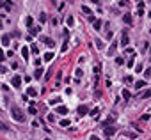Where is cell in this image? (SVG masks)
Returning a JSON list of instances; mask_svg holds the SVG:
<instances>
[{"mask_svg":"<svg viewBox=\"0 0 151 140\" xmlns=\"http://www.w3.org/2000/svg\"><path fill=\"white\" fill-rule=\"evenodd\" d=\"M116 64H117V66L124 64V58H123V57H116Z\"/></svg>","mask_w":151,"mask_h":140,"instance_id":"22","label":"cell"},{"mask_svg":"<svg viewBox=\"0 0 151 140\" xmlns=\"http://www.w3.org/2000/svg\"><path fill=\"white\" fill-rule=\"evenodd\" d=\"M2 27H4V25H2V20H0V28H2Z\"/></svg>","mask_w":151,"mask_h":140,"instance_id":"40","label":"cell"},{"mask_svg":"<svg viewBox=\"0 0 151 140\" xmlns=\"http://www.w3.org/2000/svg\"><path fill=\"white\" fill-rule=\"evenodd\" d=\"M11 84H13V87L20 89V85H22V76H20V74H14L13 80H11Z\"/></svg>","mask_w":151,"mask_h":140,"instance_id":"2","label":"cell"},{"mask_svg":"<svg viewBox=\"0 0 151 140\" xmlns=\"http://www.w3.org/2000/svg\"><path fill=\"white\" fill-rule=\"evenodd\" d=\"M2 60H6V53H4L2 50H0V62H2Z\"/></svg>","mask_w":151,"mask_h":140,"instance_id":"33","label":"cell"},{"mask_svg":"<svg viewBox=\"0 0 151 140\" xmlns=\"http://www.w3.org/2000/svg\"><path fill=\"white\" fill-rule=\"evenodd\" d=\"M82 73H84V71H82V69L78 68L77 71H75V78H80V76H82Z\"/></svg>","mask_w":151,"mask_h":140,"instance_id":"27","label":"cell"},{"mask_svg":"<svg viewBox=\"0 0 151 140\" xmlns=\"http://www.w3.org/2000/svg\"><path fill=\"white\" fill-rule=\"evenodd\" d=\"M116 50H117V43L114 41V43L110 44V48H108V52H107V55H108V57H114V53H116Z\"/></svg>","mask_w":151,"mask_h":140,"instance_id":"6","label":"cell"},{"mask_svg":"<svg viewBox=\"0 0 151 140\" xmlns=\"http://www.w3.org/2000/svg\"><path fill=\"white\" fill-rule=\"evenodd\" d=\"M41 41L48 46V48H53L55 46V43H53V39H50V37H41Z\"/></svg>","mask_w":151,"mask_h":140,"instance_id":"7","label":"cell"},{"mask_svg":"<svg viewBox=\"0 0 151 140\" xmlns=\"http://www.w3.org/2000/svg\"><path fill=\"white\" fill-rule=\"evenodd\" d=\"M34 76H36V78H41V76H43V69H41V68H37V69L34 71Z\"/></svg>","mask_w":151,"mask_h":140,"instance_id":"16","label":"cell"},{"mask_svg":"<svg viewBox=\"0 0 151 140\" xmlns=\"http://www.w3.org/2000/svg\"><path fill=\"white\" fill-rule=\"evenodd\" d=\"M149 96H151V89H147V90L142 92V98H149Z\"/></svg>","mask_w":151,"mask_h":140,"instance_id":"30","label":"cell"},{"mask_svg":"<svg viewBox=\"0 0 151 140\" xmlns=\"http://www.w3.org/2000/svg\"><path fill=\"white\" fill-rule=\"evenodd\" d=\"M57 114L64 115V114H68V108H66V106H59V108H57Z\"/></svg>","mask_w":151,"mask_h":140,"instance_id":"19","label":"cell"},{"mask_svg":"<svg viewBox=\"0 0 151 140\" xmlns=\"http://www.w3.org/2000/svg\"><path fill=\"white\" fill-rule=\"evenodd\" d=\"M91 2H94V4H98V2H100V0H91Z\"/></svg>","mask_w":151,"mask_h":140,"instance_id":"39","label":"cell"},{"mask_svg":"<svg viewBox=\"0 0 151 140\" xmlns=\"http://www.w3.org/2000/svg\"><path fill=\"white\" fill-rule=\"evenodd\" d=\"M39 30H41L39 27H30V34H32V36H37V34H39Z\"/></svg>","mask_w":151,"mask_h":140,"instance_id":"17","label":"cell"},{"mask_svg":"<svg viewBox=\"0 0 151 140\" xmlns=\"http://www.w3.org/2000/svg\"><path fill=\"white\" fill-rule=\"evenodd\" d=\"M59 101H61V99H59V98H55V99H50L48 103H50V105H55V103H59Z\"/></svg>","mask_w":151,"mask_h":140,"instance_id":"32","label":"cell"},{"mask_svg":"<svg viewBox=\"0 0 151 140\" xmlns=\"http://www.w3.org/2000/svg\"><path fill=\"white\" fill-rule=\"evenodd\" d=\"M0 130H2V131H7V130H9V126H7V124H4L2 121H0Z\"/></svg>","mask_w":151,"mask_h":140,"instance_id":"26","label":"cell"},{"mask_svg":"<svg viewBox=\"0 0 151 140\" xmlns=\"http://www.w3.org/2000/svg\"><path fill=\"white\" fill-rule=\"evenodd\" d=\"M46 20H48L46 12H39V22H41V23H46Z\"/></svg>","mask_w":151,"mask_h":140,"instance_id":"14","label":"cell"},{"mask_svg":"<svg viewBox=\"0 0 151 140\" xmlns=\"http://www.w3.org/2000/svg\"><path fill=\"white\" fill-rule=\"evenodd\" d=\"M66 22H68V25L71 27V25L75 23V18H73V16H68V20H66Z\"/></svg>","mask_w":151,"mask_h":140,"instance_id":"25","label":"cell"},{"mask_svg":"<svg viewBox=\"0 0 151 140\" xmlns=\"http://www.w3.org/2000/svg\"><path fill=\"white\" fill-rule=\"evenodd\" d=\"M69 124H71V122L68 121V119H62V121H61V126H64V128H68Z\"/></svg>","mask_w":151,"mask_h":140,"instance_id":"23","label":"cell"},{"mask_svg":"<svg viewBox=\"0 0 151 140\" xmlns=\"http://www.w3.org/2000/svg\"><path fill=\"white\" fill-rule=\"evenodd\" d=\"M29 112H30V114L34 115V114H36V106H34V105H30V108H29Z\"/></svg>","mask_w":151,"mask_h":140,"instance_id":"34","label":"cell"},{"mask_svg":"<svg viewBox=\"0 0 151 140\" xmlns=\"http://www.w3.org/2000/svg\"><path fill=\"white\" fill-rule=\"evenodd\" d=\"M52 58H53V53H52V52H46V53H45V62H50Z\"/></svg>","mask_w":151,"mask_h":140,"instance_id":"15","label":"cell"},{"mask_svg":"<svg viewBox=\"0 0 151 140\" xmlns=\"http://www.w3.org/2000/svg\"><path fill=\"white\" fill-rule=\"evenodd\" d=\"M9 41H11V37H9L7 34H6V36H2V44H4V46H9V44H11Z\"/></svg>","mask_w":151,"mask_h":140,"instance_id":"10","label":"cell"},{"mask_svg":"<svg viewBox=\"0 0 151 140\" xmlns=\"http://www.w3.org/2000/svg\"><path fill=\"white\" fill-rule=\"evenodd\" d=\"M91 140H100V138H98L96 135H91Z\"/></svg>","mask_w":151,"mask_h":140,"instance_id":"38","label":"cell"},{"mask_svg":"<svg viewBox=\"0 0 151 140\" xmlns=\"http://www.w3.org/2000/svg\"><path fill=\"white\" fill-rule=\"evenodd\" d=\"M22 55H23V58L27 60V58H29V48H22Z\"/></svg>","mask_w":151,"mask_h":140,"instance_id":"20","label":"cell"},{"mask_svg":"<svg viewBox=\"0 0 151 140\" xmlns=\"http://www.w3.org/2000/svg\"><path fill=\"white\" fill-rule=\"evenodd\" d=\"M103 131H105V135H107V136H110V135H114V133H116V128L112 126V124H108V126H103Z\"/></svg>","mask_w":151,"mask_h":140,"instance_id":"5","label":"cell"},{"mask_svg":"<svg viewBox=\"0 0 151 140\" xmlns=\"http://www.w3.org/2000/svg\"><path fill=\"white\" fill-rule=\"evenodd\" d=\"M2 73H6V68H4L2 64H0V74H2Z\"/></svg>","mask_w":151,"mask_h":140,"instance_id":"37","label":"cell"},{"mask_svg":"<svg viewBox=\"0 0 151 140\" xmlns=\"http://www.w3.org/2000/svg\"><path fill=\"white\" fill-rule=\"evenodd\" d=\"M135 69H137V73H140V71H142V64H137V68H135Z\"/></svg>","mask_w":151,"mask_h":140,"instance_id":"36","label":"cell"},{"mask_svg":"<svg viewBox=\"0 0 151 140\" xmlns=\"http://www.w3.org/2000/svg\"><path fill=\"white\" fill-rule=\"evenodd\" d=\"M27 94L32 96V98H36V96H37V90H36L34 87H29V89H27Z\"/></svg>","mask_w":151,"mask_h":140,"instance_id":"11","label":"cell"},{"mask_svg":"<svg viewBox=\"0 0 151 140\" xmlns=\"http://www.w3.org/2000/svg\"><path fill=\"white\" fill-rule=\"evenodd\" d=\"M0 7L6 9V11H11L13 9V2L11 0H0Z\"/></svg>","mask_w":151,"mask_h":140,"instance_id":"4","label":"cell"},{"mask_svg":"<svg viewBox=\"0 0 151 140\" xmlns=\"http://www.w3.org/2000/svg\"><path fill=\"white\" fill-rule=\"evenodd\" d=\"M46 140H52V138H46Z\"/></svg>","mask_w":151,"mask_h":140,"instance_id":"41","label":"cell"},{"mask_svg":"<svg viewBox=\"0 0 151 140\" xmlns=\"http://www.w3.org/2000/svg\"><path fill=\"white\" fill-rule=\"evenodd\" d=\"M77 112H78V114H80V115H85V114H87V112H89V108H87V106H85V105H80V106H78V110H77Z\"/></svg>","mask_w":151,"mask_h":140,"instance_id":"9","label":"cell"},{"mask_svg":"<svg viewBox=\"0 0 151 140\" xmlns=\"http://www.w3.org/2000/svg\"><path fill=\"white\" fill-rule=\"evenodd\" d=\"M144 76H146V78H149V76H151V69H147V71H144Z\"/></svg>","mask_w":151,"mask_h":140,"instance_id":"35","label":"cell"},{"mask_svg":"<svg viewBox=\"0 0 151 140\" xmlns=\"http://www.w3.org/2000/svg\"><path fill=\"white\" fill-rule=\"evenodd\" d=\"M146 85V82H142V80H140V82H135V89H142Z\"/></svg>","mask_w":151,"mask_h":140,"instance_id":"21","label":"cell"},{"mask_svg":"<svg viewBox=\"0 0 151 140\" xmlns=\"http://www.w3.org/2000/svg\"><path fill=\"white\" fill-rule=\"evenodd\" d=\"M11 114H13V119H14L16 122H23V121H25V114L18 108V106H13V108H11Z\"/></svg>","mask_w":151,"mask_h":140,"instance_id":"1","label":"cell"},{"mask_svg":"<svg viewBox=\"0 0 151 140\" xmlns=\"http://www.w3.org/2000/svg\"><path fill=\"white\" fill-rule=\"evenodd\" d=\"M130 44V37H128V34H126V30H123V34H121V46H128Z\"/></svg>","mask_w":151,"mask_h":140,"instance_id":"3","label":"cell"},{"mask_svg":"<svg viewBox=\"0 0 151 140\" xmlns=\"http://www.w3.org/2000/svg\"><path fill=\"white\" fill-rule=\"evenodd\" d=\"M94 43H96V46H98V48H100V50H101V48H103V43H101V41H100V39H96V41H94Z\"/></svg>","mask_w":151,"mask_h":140,"instance_id":"31","label":"cell"},{"mask_svg":"<svg viewBox=\"0 0 151 140\" xmlns=\"http://www.w3.org/2000/svg\"><path fill=\"white\" fill-rule=\"evenodd\" d=\"M92 25H94V30H101V22H100V20H94Z\"/></svg>","mask_w":151,"mask_h":140,"instance_id":"12","label":"cell"},{"mask_svg":"<svg viewBox=\"0 0 151 140\" xmlns=\"http://www.w3.org/2000/svg\"><path fill=\"white\" fill-rule=\"evenodd\" d=\"M144 12V2H139V14Z\"/></svg>","mask_w":151,"mask_h":140,"instance_id":"28","label":"cell"},{"mask_svg":"<svg viewBox=\"0 0 151 140\" xmlns=\"http://www.w3.org/2000/svg\"><path fill=\"white\" fill-rule=\"evenodd\" d=\"M149 50H151V46H149Z\"/></svg>","mask_w":151,"mask_h":140,"instance_id":"42","label":"cell"},{"mask_svg":"<svg viewBox=\"0 0 151 140\" xmlns=\"http://www.w3.org/2000/svg\"><path fill=\"white\" fill-rule=\"evenodd\" d=\"M82 11H84L85 14H92V12H91V9H89L87 6H82Z\"/></svg>","mask_w":151,"mask_h":140,"instance_id":"29","label":"cell"},{"mask_svg":"<svg viewBox=\"0 0 151 140\" xmlns=\"http://www.w3.org/2000/svg\"><path fill=\"white\" fill-rule=\"evenodd\" d=\"M32 23H34V20H32V16H27V18H25V25H27V27L30 28V27H32Z\"/></svg>","mask_w":151,"mask_h":140,"instance_id":"13","label":"cell"},{"mask_svg":"<svg viewBox=\"0 0 151 140\" xmlns=\"http://www.w3.org/2000/svg\"><path fill=\"white\" fill-rule=\"evenodd\" d=\"M30 52H32L34 55H37V53H39V50H37V46H36V44H32V46H30Z\"/></svg>","mask_w":151,"mask_h":140,"instance_id":"24","label":"cell"},{"mask_svg":"<svg viewBox=\"0 0 151 140\" xmlns=\"http://www.w3.org/2000/svg\"><path fill=\"white\" fill-rule=\"evenodd\" d=\"M121 96H123L124 99H130V98H131V94H130V90H126V89H124V90L121 92Z\"/></svg>","mask_w":151,"mask_h":140,"instance_id":"18","label":"cell"},{"mask_svg":"<svg viewBox=\"0 0 151 140\" xmlns=\"http://www.w3.org/2000/svg\"><path fill=\"white\" fill-rule=\"evenodd\" d=\"M123 22H124L126 25H131V23H133V20H131V14H124V16H123Z\"/></svg>","mask_w":151,"mask_h":140,"instance_id":"8","label":"cell"}]
</instances>
